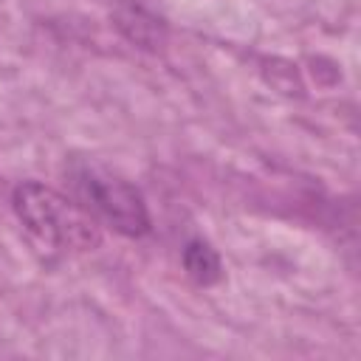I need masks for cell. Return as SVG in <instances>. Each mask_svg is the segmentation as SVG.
<instances>
[{"label": "cell", "instance_id": "6da1fadb", "mask_svg": "<svg viewBox=\"0 0 361 361\" xmlns=\"http://www.w3.org/2000/svg\"><path fill=\"white\" fill-rule=\"evenodd\" d=\"M11 209L31 245L48 259L87 254L102 245V223L71 195L48 183H17L11 192Z\"/></svg>", "mask_w": 361, "mask_h": 361}, {"label": "cell", "instance_id": "7a4b0ae2", "mask_svg": "<svg viewBox=\"0 0 361 361\" xmlns=\"http://www.w3.org/2000/svg\"><path fill=\"white\" fill-rule=\"evenodd\" d=\"M65 178L71 186V197L102 226H110L116 234L130 240L147 237L152 231V217L141 189L110 166L93 158H73L65 166Z\"/></svg>", "mask_w": 361, "mask_h": 361}, {"label": "cell", "instance_id": "3957f363", "mask_svg": "<svg viewBox=\"0 0 361 361\" xmlns=\"http://www.w3.org/2000/svg\"><path fill=\"white\" fill-rule=\"evenodd\" d=\"M110 20H113V25H116V31L127 39V42H133L135 48H141V51H161L164 45H166V39H169V28H166V23L158 17V14H152L149 8H144V6H138V3H118L116 8H113V14H110Z\"/></svg>", "mask_w": 361, "mask_h": 361}, {"label": "cell", "instance_id": "277c9868", "mask_svg": "<svg viewBox=\"0 0 361 361\" xmlns=\"http://www.w3.org/2000/svg\"><path fill=\"white\" fill-rule=\"evenodd\" d=\"M180 265H183V274L189 276V282H195L197 288H212L223 279V259H220L217 248L203 237L186 240V245L180 251Z\"/></svg>", "mask_w": 361, "mask_h": 361}]
</instances>
